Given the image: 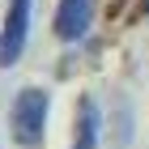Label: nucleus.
Instances as JSON below:
<instances>
[{
    "label": "nucleus",
    "mask_w": 149,
    "mask_h": 149,
    "mask_svg": "<svg viewBox=\"0 0 149 149\" xmlns=\"http://www.w3.org/2000/svg\"><path fill=\"white\" fill-rule=\"evenodd\" d=\"M94 13H98V0H60L56 4V22H51L56 38L81 43L90 34V26H94Z\"/></svg>",
    "instance_id": "obj_3"
},
{
    "label": "nucleus",
    "mask_w": 149,
    "mask_h": 149,
    "mask_svg": "<svg viewBox=\"0 0 149 149\" xmlns=\"http://www.w3.org/2000/svg\"><path fill=\"white\" fill-rule=\"evenodd\" d=\"M47 119H51V94L43 85H26L17 90L9 107V132L22 149H43L47 141Z\"/></svg>",
    "instance_id": "obj_1"
},
{
    "label": "nucleus",
    "mask_w": 149,
    "mask_h": 149,
    "mask_svg": "<svg viewBox=\"0 0 149 149\" xmlns=\"http://www.w3.org/2000/svg\"><path fill=\"white\" fill-rule=\"evenodd\" d=\"M30 4L34 0H9V13H4V26H0V68H13L26 51V38H30Z\"/></svg>",
    "instance_id": "obj_2"
},
{
    "label": "nucleus",
    "mask_w": 149,
    "mask_h": 149,
    "mask_svg": "<svg viewBox=\"0 0 149 149\" xmlns=\"http://www.w3.org/2000/svg\"><path fill=\"white\" fill-rule=\"evenodd\" d=\"M98 136H102V111L90 94L77 98V119H72V145L68 149H98Z\"/></svg>",
    "instance_id": "obj_4"
},
{
    "label": "nucleus",
    "mask_w": 149,
    "mask_h": 149,
    "mask_svg": "<svg viewBox=\"0 0 149 149\" xmlns=\"http://www.w3.org/2000/svg\"><path fill=\"white\" fill-rule=\"evenodd\" d=\"M111 145H115V149H128V145H132V107H128V102H119V111H115Z\"/></svg>",
    "instance_id": "obj_5"
}]
</instances>
